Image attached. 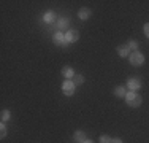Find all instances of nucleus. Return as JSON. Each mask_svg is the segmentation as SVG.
<instances>
[{
  "mask_svg": "<svg viewBox=\"0 0 149 143\" xmlns=\"http://www.w3.org/2000/svg\"><path fill=\"white\" fill-rule=\"evenodd\" d=\"M74 140L79 142V143H83L84 140H87V138H86V135H84V132H83V130H78L76 134H74Z\"/></svg>",
  "mask_w": 149,
  "mask_h": 143,
  "instance_id": "obj_12",
  "label": "nucleus"
},
{
  "mask_svg": "<svg viewBox=\"0 0 149 143\" xmlns=\"http://www.w3.org/2000/svg\"><path fill=\"white\" fill-rule=\"evenodd\" d=\"M127 46H129V49H132V51H138V41H135V40H129Z\"/></svg>",
  "mask_w": 149,
  "mask_h": 143,
  "instance_id": "obj_16",
  "label": "nucleus"
},
{
  "mask_svg": "<svg viewBox=\"0 0 149 143\" xmlns=\"http://www.w3.org/2000/svg\"><path fill=\"white\" fill-rule=\"evenodd\" d=\"M83 143H94V142H92V140H84Z\"/></svg>",
  "mask_w": 149,
  "mask_h": 143,
  "instance_id": "obj_21",
  "label": "nucleus"
},
{
  "mask_svg": "<svg viewBox=\"0 0 149 143\" xmlns=\"http://www.w3.org/2000/svg\"><path fill=\"white\" fill-rule=\"evenodd\" d=\"M11 119V113L10 110H2V123H6V121Z\"/></svg>",
  "mask_w": 149,
  "mask_h": 143,
  "instance_id": "obj_14",
  "label": "nucleus"
},
{
  "mask_svg": "<svg viewBox=\"0 0 149 143\" xmlns=\"http://www.w3.org/2000/svg\"><path fill=\"white\" fill-rule=\"evenodd\" d=\"M57 24H59V29H67L68 27V19L67 18H60Z\"/></svg>",
  "mask_w": 149,
  "mask_h": 143,
  "instance_id": "obj_15",
  "label": "nucleus"
},
{
  "mask_svg": "<svg viewBox=\"0 0 149 143\" xmlns=\"http://www.w3.org/2000/svg\"><path fill=\"white\" fill-rule=\"evenodd\" d=\"M100 143H111V137H109V135H102Z\"/></svg>",
  "mask_w": 149,
  "mask_h": 143,
  "instance_id": "obj_18",
  "label": "nucleus"
},
{
  "mask_svg": "<svg viewBox=\"0 0 149 143\" xmlns=\"http://www.w3.org/2000/svg\"><path fill=\"white\" fill-rule=\"evenodd\" d=\"M72 81L74 83V86H79V84H83V83H84V76H83V75H74Z\"/></svg>",
  "mask_w": 149,
  "mask_h": 143,
  "instance_id": "obj_13",
  "label": "nucleus"
},
{
  "mask_svg": "<svg viewBox=\"0 0 149 143\" xmlns=\"http://www.w3.org/2000/svg\"><path fill=\"white\" fill-rule=\"evenodd\" d=\"M129 60H130L132 65L140 67V65H143V64H144V56H143V53H140V51H132V53H130V56H129Z\"/></svg>",
  "mask_w": 149,
  "mask_h": 143,
  "instance_id": "obj_2",
  "label": "nucleus"
},
{
  "mask_svg": "<svg viewBox=\"0 0 149 143\" xmlns=\"http://www.w3.org/2000/svg\"><path fill=\"white\" fill-rule=\"evenodd\" d=\"M78 18H79L81 21H87L91 18V10L89 8H81L79 13H78Z\"/></svg>",
  "mask_w": 149,
  "mask_h": 143,
  "instance_id": "obj_8",
  "label": "nucleus"
},
{
  "mask_svg": "<svg viewBox=\"0 0 149 143\" xmlns=\"http://www.w3.org/2000/svg\"><path fill=\"white\" fill-rule=\"evenodd\" d=\"M125 102H127V105L132 107V108H138V107L141 105V102H143V99H141V95L138 94V92L132 91V92H127Z\"/></svg>",
  "mask_w": 149,
  "mask_h": 143,
  "instance_id": "obj_1",
  "label": "nucleus"
},
{
  "mask_svg": "<svg viewBox=\"0 0 149 143\" xmlns=\"http://www.w3.org/2000/svg\"><path fill=\"white\" fill-rule=\"evenodd\" d=\"M74 89H76V86H74V83L72 80H65L62 83V92L65 95H73L74 94Z\"/></svg>",
  "mask_w": 149,
  "mask_h": 143,
  "instance_id": "obj_3",
  "label": "nucleus"
},
{
  "mask_svg": "<svg viewBox=\"0 0 149 143\" xmlns=\"http://www.w3.org/2000/svg\"><path fill=\"white\" fill-rule=\"evenodd\" d=\"M65 40H67V43H76L79 40V32L76 29H68L65 34Z\"/></svg>",
  "mask_w": 149,
  "mask_h": 143,
  "instance_id": "obj_4",
  "label": "nucleus"
},
{
  "mask_svg": "<svg viewBox=\"0 0 149 143\" xmlns=\"http://www.w3.org/2000/svg\"><path fill=\"white\" fill-rule=\"evenodd\" d=\"M52 41H54V45H57V46H63V45H67L65 35H63L62 32H57V34H54V37H52Z\"/></svg>",
  "mask_w": 149,
  "mask_h": 143,
  "instance_id": "obj_6",
  "label": "nucleus"
},
{
  "mask_svg": "<svg viewBox=\"0 0 149 143\" xmlns=\"http://www.w3.org/2000/svg\"><path fill=\"white\" fill-rule=\"evenodd\" d=\"M144 35H146V37L149 38V22L144 24Z\"/></svg>",
  "mask_w": 149,
  "mask_h": 143,
  "instance_id": "obj_19",
  "label": "nucleus"
},
{
  "mask_svg": "<svg viewBox=\"0 0 149 143\" xmlns=\"http://www.w3.org/2000/svg\"><path fill=\"white\" fill-rule=\"evenodd\" d=\"M62 76L65 78V80H73V76H74L73 69H70V67H65V69H62Z\"/></svg>",
  "mask_w": 149,
  "mask_h": 143,
  "instance_id": "obj_10",
  "label": "nucleus"
},
{
  "mask_svg": "<svg viewBox=\"0 0 149 143\" xmlns=\"http://www.w3.org/2000/svg\"><path fill=\"white\" fill-rule=\"evenodd\" d=\"M0 137H2V138L6 137V126H5V123L0 124Z\"/></svg>",
  "mask_w": 149,
  "mask_h": 143,
  "instance_id": "obj_17",
  "label": "nucleus"
},
{
  "mask_svg": "<svg viewBox=\"0 0 149 143\" xmlns=\"http://www.w3.org/2000/svg\"><path fill=\"white\" fill-rule=\"evenodd\" d=\"M127 88H129L130 91L138 92L141 89V80L140 78H129V81H127Z\"/></svg>",
  "mask_w": 149,
  "mask_h": 143,
  "instance_id": "obj_5",
  "label": "nucleus"
},
{
  "mask_svg": "<svg viewBox=\"0 0 149 143\" xmlns=\"http://www.w3.org/2000/svg\"><path fill=\"white\" fill-rule=\"evenodd\" d=\"M43 21H45V22H48V24L54 22V21H56V13L54 11H46L43 14Z\"/></svg>",
  "mask_w": 149,
  "mask_h": 143,
  "instance_id": "obj_11",
  "label": "nucleus"
},
{
  "mask_svg": "<svg viewBox=\"0 0 149 143\" xmlns=\"http://www.w3.org/2000/svg\"><path fill=\"white\" fill-rule=\"evenodd\" d=\"M111 143H124L120 138H111Z\"/></svg>",
  "mask_w": 149,
  "mask_h": 143,
  "instance_id": "obj_20",
  "label": "nucleus"
},
{
  "mask_svg": "<svg viewBox=\"0 0 149 143\" xmlns=\"http://www.w3.org/2000/svg\"><path fill=\"white\" fill-rule=\"evenodd\" d=\"M114 95L119 99H124L127 95V88L125 86H118V88L114 89Z\"/></svg>",
  "mask_w": 149,
  "mask_h": 143,
  "instance_id": "obj_7",
  "label": "nucleus"
},
{
  "mask_svg": "<svg viewBox=\"0 0 149 143\" xmlns=\"http://www.w3.org/2000/svg\"><path fill=\"white\" fill-rule=\"evenodd\" d=\"M118 54L120 57H127V56H130V49H129V46L127 45H120L118 46Z\"/></svg>",
  "mask_w": 149,
  "mask_h": 143,
  "instance_id": "obj_9",
  "label": "nucleus"
}]
</instances>
